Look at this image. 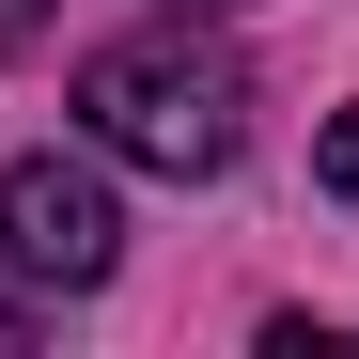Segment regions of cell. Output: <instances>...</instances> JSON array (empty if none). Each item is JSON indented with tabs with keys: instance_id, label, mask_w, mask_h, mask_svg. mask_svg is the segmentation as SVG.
Returning <instances> with one entry per match:
<instances>
[{
	"instance_id": "cell-1",
	"label": "cell",
	"mask_w": 359,
	"mask_h": 359,
	"mask_svg": "<svg viewBox=\"0 0 359 359\" xmlns=\"http://www.w3.org/2000/svg\"><path fill=\"white\" fill-rule=\"evenodd\" d=\"M79 126H94V156L156 172V188H203V172H234V141H250V79H234L219 47H188V32H126V47L79 63Z\"/></svg>"
},
{
	"instance_id": "cell-2",
	"label": "cell",
	"mask_w": 359,
	"mask_h": 359,
	"mask_svg": "<svg viewBox=\"0 0 359 359\" xmlns=\"http://www.w3.org/2000/svg\"><path fill=\"white\" fill-rule=\"evenodd\" d=\"M126 266V203L94 156H16L0 172V281L16 297H94Z\"/></svg>"
},
{
	"instance_id": "cell-3",
	"label": "cell",
	"mask_w": 359,
	"mask_h": 359,
	"mask_svg": "<svg viewBox=\"0 0 359 359\" xmlns=\"http://www.w3.org/2000/svg\"><path fill=\"white\" fill-rule=\"evenodd\" d=\"M313 188L359 219V109H328V126H313Z\"/></svg>"
},
{
	"instance_id": "cell-4",
	"label": "cell",
	"mask_w": 359,
	"mask_h": 359,
	"mask_svg": "<svg viewBox=\"0 0 359 359\" xmlns=\"http://www.w3.org/2000/svg\"><path fill=\"white\" fill-rule=\"evenodd\" d=\"M47 16H63V0H0V47H32V32H47Z\"/></svg>"
},
{
	"instance_id": "cell-5",
	"label": "cell",
	"mask_w": 359,
	"mask_h": 359,
	"mask_svg": "<svg viewBox=\"0 0 359 359\" xmlns=\"http://www.w3.org/2000/svg\"><path fill=\"white\" fill-rule=\"evenodd\" d=\"M0 359H16V297H0Z\"/></svg>"
}]
</instances>
